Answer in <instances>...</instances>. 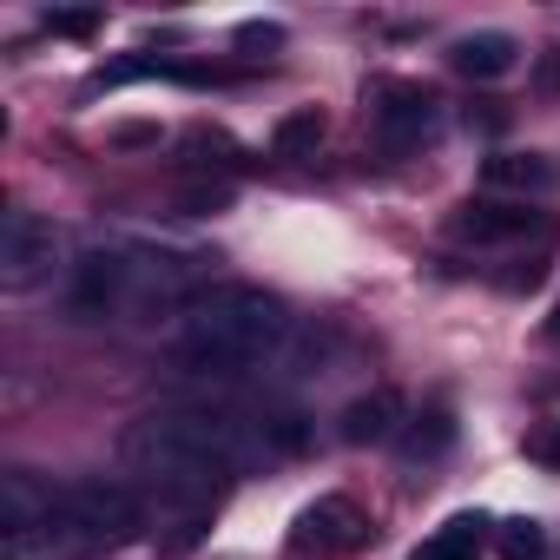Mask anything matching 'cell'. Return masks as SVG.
Instances as JSON below:
<instances>
[{"label":"cell","mask_w":560,"mask_h":560,"mask_svg":"<svg viewBox=\"0 0 560 560\" xmlns=\"http://www.w3.org/2000/svg\"><path fill=\"white\" fill-rule=\"evenodd\" d=\"M481 178L494 185V191H560V159L553 152H494V159H481Z\"/></svg>","instance_id":"cell-11"},{"label":"cell","mask_w":560,"mask_h":560,"mask_svg":"<svg viewBox=\"0 0 560 560\" xmlns=\"http://www.w3.org/2000/svg\"><path fill=\"white\" fill-rule=\"evenodd\" d=\"M119 462H126V475H139V488H152L159 501L185 508L191 521H198V514L224 494V481L237 475V468L211 448V435L198 429L191 409L139 416V422L119 435Z\"/></svg>","instance_id":"cell-2"},{"label":"cell","mask_w":560,"mask_h":560,"mask_svg":"<svg viewBox=\"0 0 560 560\" xmlns=\"http://www.w3.org/2000/svg\"><path fill=\"white\" fill-rule=\"evenodd\" d=\"M494 547H501V560H540L547 553V527L534 514H508L494 527Z\"/></svg>","instance_id":"cell-17"},{"label":"cell","mask_w":560,"mask_h":560,"mask_svg":"<svg viewBox=\"0 0 560 560\" xmlns=\"http://www.w3.org/2000/svg\"><path fill=\"white\" fill-rule=\"evenodd\" d=\"M60 264V231L54 218L40 211H8V224H0V284L8 291H34L47 284Z\"/></svg>","instance_id":"cell-4"},{"label":"cell","mask_w":560,"mask_h":560,"mask_svg":"<svg viewBox=\"0 0 560 560\" xmlns=\"http://www.w3.org/2000/svg\"><path fill=\"white\" fill-rule=\"evenodd\" d=\"M527 455H534L540 468H560V422H547V429H534V435H527Z\"/></svg>","instance_id":"cell-22"},{"label":"cell","mask_w":560,"mask_h":560,"mask_svg":"<svg viewBox=\"0 0 560 560\" xmlns=\"http://www.w3.org/2000/svg\"><path fill=\"white\" fill-rule=\"evenodd\" d=\"M47 21V34H60V40H93L100 34V8H54V14H40Z\"/></svg>","instance_id":"cell-18"},{"label":"cell","mask_w":560,"mask_h":560,"mask_svg":"<svg viewBox=\"0 0 560 560\" xmlns=\"http://www.w3.org/2000/svg\"><path fill=\"white\" fill-rule=\"evenodd\" d=\"M152 139H159L152 126H119V132H113V145H152Z\"/></svg>","instance_id":"cell-23"},{"label":"cell","mask_w":560,"mask_h":560,"mask_svg":"<svg viewBox=\"0 0 560 560\" xmlns=\"http://www.w3.org/2000/svg\"><path fill=\"white\" fill-rule=\"evenodd\" d=\"M126 284H132V257H126V250H86V257L73 264L67 304H73L80 324H93V317H106V311L126 298Z\"/></svg>","instance_id":"cell-6"},{"label":"cell","mask_w":560,"mask_h":560,"mask_svg":"<svg viewBox=\"0 0 560 560\" xmlns=\"http://www.w3.org/2000/svg\"><path fill=\"white\" fill-rule=\"evenodd\" d=\"M324 132H330V119H324L317 106H298V113L277 119V132H270V159H317Z\"/></svg>","instance_id":"cell-15"},{"label":"cell","mask_w":560,"mask_h":560,"mask_svg":"<svg viewBox=\"0 0 560 560\" xmlns=\"http://www.w3.org/2000/svg\"><path fill=\"white\" fill-rule=\"evenodd\" d=\"M494 284H501V291H514V298H521V291H540V284H547V257H527V264L501 270Z\"/></svg>","instance_id":"cell-21"},{"label":"cell","mask_w":560,"mask_h":560,"mask_svg":"<svg viewBox=\"0 0 560 560\" xmlns=\"http://www.w3.org/2000/svg\"><path fill=\"white\" fill-rule=\"evenodd\" d=\"M396 442H402V455H409V462H435V455H448V448H455V416H448V409H429V416H416Z\"/></svg>","instance_id":"cell-16"},{"label":"cell","mask_w":560,"mask_h":560,"mask_svg":"<svg viewBox=\"0 0 560 560\" xmlns=\"http://www.w3.org/2000/svg\"><path fill=\"white\" fill-rule=\"evenodd\" d=\"M455 237L468 244H514V237H534L547 231V211H508V205H462L455 218Z\"/></svg>","instance_id":"cell-10"},{"label":"cell","mask_w":560,"mask_h":560,"mask_svg":"<svg viewBox=\"0 0 560 560\" xmlns=\"http://www.w3.org/2000/svg\"><path fill=\"white\" fill-rule=\"evenodd\" d=\"M435 93H422V86H389L383 93V106H376V139L389 145V152H409V145H422L429 132H435Z\"/></svg>","instance_id":"cell-7"},{"label":"cell","mask_w":560,"mask_h":560,"mask_svg":"<svg viewBox=\"0 0 560 560\" xmlns=\"http://www.w3.org/2000/svg\"><path fill=\"white\" fill-rule=\"evenodd\" d=\"M60 501V488H47V481H34L27 468H14V475H0V534H14V527H34L47 508Z\"/></svg>","instance_id":"cell-12"},{"label":"cell","mask_w":560,"mask_h":560,"mask_svg":"<svg viewBox=\"0 0 560 560\" xmlns=\"http://www.w3.org/2000/svg\"><path fill=\"white\" fill-rule=\"evenodd\" d=\"M488 527H494V521H488V514H475V508H468V514H448V521H442L416 553H409V560H475V553H481V540H488Z\"/></svg>","instance_id":"cell-13"},{"label":"cell","mask_w":560,"mask_h":560,"mask_svg":"<svg viewBox=\"0 0 560 560\" xmlns=\"http://www.w3.org/2000/svg\"><path fill=\"white\" fill-rule=\"evenodd\" d=\"M370 514L350 501V494H317L304 514H298V534H291V547L298 553H363L370 547Z\"/></svg>","instance_id":"cell-5"},{"label":"cell","mask_w":560,"mask_h":560,"mask_svg":"<svg viewBox=\"0 0 560 560\" xmlns=\"http://www.w3.org/2000/svg\"><path fill=\"white\" fill-rule=\"evenodd\" d=\"M291 343V317L270 291L257 284H224L211 298L191 304L185 317V337H178V363L191 376H211V383H237L264 363H277Z\"/></svg>","instance_id":"cell-1"},{"label":"cell","mask_w":560,"mask_h":560,"mask_svg":"<svg viewBox=\"0 0 560 560\" xmlns=\"http://www.w3.org/2000/svg\"><path fill=\"white\" fill-rule=\"evenodd\" d=\"M178 165H191V172H244L250 152H244L231 132H218V126H191V132L178 139Z\"/></svg>","instance_id":"cell-14"},{"label":"cell","mask_w":560,"mask_h":560,"mask_svg":"<svg viewBox=\"0 0 560 560\" xmlns=\"http://www.w3.org/2000/svg\"><path fill=\"white\" fill-rule=\"evenodd\" d=\"M224 205H231V185H191V191H178V211L185 218H211Z\"/></svg>","instance_id":"cell-20"},{"label":"cell","mask_w":560,"mask_h":560,"mask_svg":"<svg viewBox=\"0 0 560 560\" xmlns=\"http://www.w3.org/2000/svg\"><path fill=\"white\" fill-rule=\"evenodd\" d=\"M409 429V416H402V396L396 389H363L343 416H337V435L350 442V448H376V442H396Z\"/></svg>","instance_id":"cell-8"},{"label":"cell","mask_w":560,"mask_h":560,"mask_svg":"<svg viewBox=\"0 0 560 560\" xmlns=\"http://www.w3.org/2000/svg\"><path fill=\"white\" fill-rule=\"evenodd\" d=\"M448 67H455L462 80H508V73L521 67V40H514V34H501V27L462 34V40L448 47Z\"/></svg>","instance_id":"cell-9"},{"label":"cell","mask_w":560,"mask_h":560,"mask_svg":"<svg viewBox=\"0 0 560 560\" xmlns=\"http://www.w3.org/2000/svg\"><path fill=\"white\" fill-rule=\"evenodd\" d=\"M231 47H237V54H250V60H264V54L284 47V27H277V21H244V27L231 34Z\"/></svg>","instance_id":"cell-19"},{"label":"cell","mask_w":560,"mask_h":560,"mask_svg":"<svg viewBox=\"0 0 560 560\" xmlns=\"http://www.w3.org/2000/svg\"><path fill=\"white\" fill-rule=\"evenodd\" d=\"M547 337H553V343H560V304H553V317H547Z\"/></svg>","instance_id":"cell-24"},{"label":"cell","mask_w":560,"mask_h":560,"mask_svg":"<svg viewBox=\"0 0 560 560\" xmlns=\"http://www.w3.org/2000/svg\"><path fill=\"white\" fill-rule=\"evenodd\" d=\"M100 547H106V534L67 501V488H60V501H54L34 527L0 534V560H93Z\"/></svg>","instance_id":"cell-3"}]
</instances>
